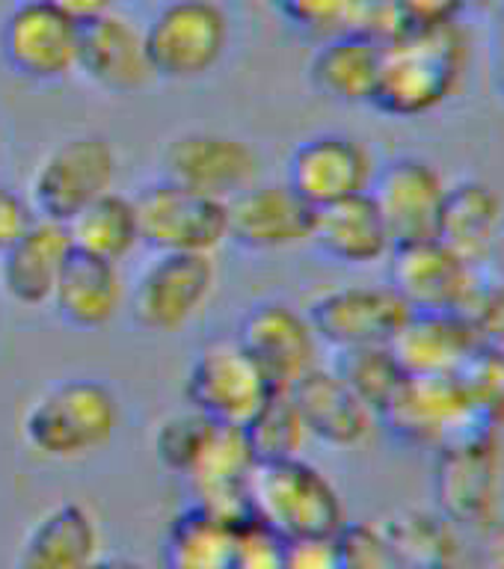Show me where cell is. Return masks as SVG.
I'll list each match as a JSON object with an SVG mask.
<instances>
[{
  "label": "cell",
  "mask_w": 504,
  "mask_h": 569,
  "mask_svg": "<svg viewBox=\"0 0 504 569\" xmlns=\"http://www.w3.org/2000/svg\"><path fill=\"white\" fill-rule=\"evenodd\" d=\"M285 569H345L336 537H312L285 546Z\"/></svg>",
  "instance_id": "obj_38"
},
{
  "label": "cell",
  "mask_w": 504,
  "mask_h": 569,
  "mask_svg": "<svg viewBox=\"0 0 504 569\" xmlns=\"http://www.w3.org/2000/svg\"><path fill=\"white\" fill-rule=\"evenodd\" d=\"M274 391H291L297 382L320 365V341L306 311L285 300L253 302L238 323V336Z\"/></svg>",
  "instance_id": "obj_13"
},
{
  "label": "cell",
  "mask_w": 504,
  "mask_h": 569,
  "mask_svg": "<svg viewBox=\"0 0 504 569\" xmlns=\"http://www.w3.org/2000/svg\"><path fill=\"white\" fill-rule=\"evenodd\" d=\"M434 492L439 513L452 525L463 528L493 525L502 501L498 430H478L436 451Z\"/></svg>",
  "instance_id": "obj_8"
},
{
  "label": "cell",
  "mask_w": 504,
  "mask_h": 569,
  "mask_svg": "<svg viewBox=\"0 0 504 569\" xmlns=\"http://www.w3.org/2000/svg\"><path fill=\"white\" fill-rule=\"evenodd\" d=\"M374 169L377 160L363 140L342 131H320L294 146L285 167V184L318 211L368 193Z\"/></svg>",
  "instance_id": "obj_15"
},
{
  "label": "cell",
  "mask_w": 504,
  "mask_h": 569,
  "mask_svg": "<svg viewBox=\"0 0 504 569\" xmlns=\"http://www.w3.org/2000/svg\"><path fill=\"white\" fill-rule=\"evenodd\" d=\"M392 288L409 311L463 315L484 270L472 267L439 240H422L392 249Z\"/></svg>",
  "instance_id": "obj_17"
},
{
  "label": "cell",
  "mask_w": 504,
  "mask_h": 569,
  "mask_svg": "<svg viewBox=\"0 0 504 569\" xmlns=\"http://www.w3.org/2000/svg\"><path fill=\"white\" fill-rule=\"evenodd\" d=\"M398 16L407 24H445L457 21L463 12V0H395Z\"/></svg>",
  "instance_id": "obj_40"
},
{
  "label": "cell",
  "mask_w": 504,
  "mask_h": 569,
  "mask_svg": "<svg viewBox=\"0 0 504 569\" xmlns=\"http://www.w3.org/2000/svg\"><path fill=\"white\" fill-rule=\"evenodd\" d=\"M116 151L101 133L57 142L33 169L27 202L39 220L69 226L98 196L113 190Z\"/></svg>",
  "instance_id": "obj_5"
},
{
  "label": "cell",
  "mask_w": 504,
  "mask_h": 569,
  "mask_svg": "<svg viewBox=\"0 0 504 569\" xmlns=\"http://www.w3.org/2000/svg\"><path fill=\"white\" fill-rule=\"evenodd\" d=\"M291 398L300 409L306 433L333 448H356L372 439L381 418L333 368H312L297 386Z\"/></svg>",
  "instance_id": "obj_21"
},
{
  "label": "cell",
  "mask_w": 504,
  "mask_h": 569,
  "mask_svg": "<svg viewBox=\"0 0 504 569\" xmlns=\"http://www.w3.org/2000/svg\"><path fill=\"white\" fill-rule=\"evenodd\" d=\"M247 510L285 542L336 537L347 525L333 480L303 457L256 462L247 478Z\"/></svg>",
  "instance_id": "obj_2"
},
{
  "label": "cell",
  "mask_w": 504,
  "mask_h": 569,
  "mask_svg": "<svg viewBox=\"0 0 504 569\" xmlns=\"http://www.w3.org/2000/svg\"><path fill=\"white\" fill-rule=\"evenodd\" d=\"M285 546L288 542L276 537L270 528L247 519L238 531L231 569H285Z\"/></svg>",
  "instance_id": "obj_37"
},
{
  "label": "cell",
  "mask_w": 504,
  "mask_h": 569,
  "mask_svg": "<svg viewBox=\"0 0 504 569\" xmlns=\"http://www.w3.org/2000/svg\"><path fill=\"white\" fill-rule=\"evenodd\" d=\"M128 300L119 264L71 249L53 288L51 306L62 323L75 329H101Z\"/></svg>",
  "instance_id": "obj_27"
},
{
  "label": "cell",
  "mask_w": 504,
  "mask_h": 569,
  "mask_svg": "<svg viewBox=\"0 0 504 569\" xmlns=\"http://www.w3.org/2000/svg\"><path fill=\"white\" fill-rule=\"evenodd\" d=\"M389 347L409 377H454L481 341L463 315L413 311Z\"/></svg>",
  "instance_id": "obj_23"
},
{
  "label": "cell",
  "mask_w": 504,
  "mask_h": 569,
  "mask_svg": "<svg viewBox=\"0 0 504 569\" xmlns=\"http://www.w3.org/2000/svg\"><path fill=\"white\" fill-rule=\"evenodd\" d=\"M87 569H146V567H142L140 560H134V558H119V555L105 558V555H98Z\"/></svg>",
  "instance_id": "obj_43"
},
{
  "label": "cell",
  "mask_w": 504,
  "mask_h": 569,
  "mask_svg": "<svg viewBox=\"0 0 504 569\" xmlns=\"http://www.w3.org/2000/svg\"><path fill=\"white\" fill-rule=\"evenodd\" d=\"M470 69V36L457 21L407 24L383 42L372 107L392 119H418L448 104Z\"/></svg>",
  "instance_id": "obj_1"
},
{
  "label": "cell",
  "mask_w": 504,
  "mask_h": 569,
  "mask_svg": "<svg viewBox=\"0 0 504 569\" xmlns=\"http://www.w3.org/2000/svg\"><path fill=\"white\" fill-rule=\"evenodd\" d=\"M493 21H496V27H493V51H490L493 53V80H496L498 96L504 101V9Z\"/></svg>",
  "instance_id": "obj_42"
},
{
  "label": "cell",
  "mask_w": 504,
  "mask_h": 569,
  "mask_svg": "<svg viewBox=\"0 0 504 569\" xmlns=\"http://www.w3.org/2000/svg\"><path fill=\"white\" fill-rule=\"evenodd\" d=\"M270 382L238 338L205 345L185 380L187 407L220 425L240 427L270 395Z\"/></svg>",
  "instance_id": "obj_10"
},
{
  "label": "cell",
  "mask_w": 504,
  "mask_h": 569,
  "mask_svg": "<svg viewBox=\"0 0 504 569\" xmlns=\"http://www.w3.org/2000/svg\"><path fill=\"white\" fill-rule=\"evenodd\" d=\"M240 525L244 522L202 505V501L181 507L160 540V567L231 569Z\"/></svg>",
  "instance_id": "obj_28"
},
{
  "label": "cell",
  "mask_w": 504,
  "mask_h": 569,
  "mask_svg": "<svg viewBox=\"0 0 504 569\" xmlns=\"http://www.w3.org/2000/svg\"><path fill=\"white\" fill-rule=\"evenodd\" d=\"M470 320L481 345L504 350V279L493 276L487 279V270L481 276L478 288L472 293L470 306L463 311Z\"/></svg>",
  "instance_id": "obj_36"
},
{
  "label": "cell",
  "mask_w": 504,
  "mask_h": 569,
  "mask_svg": "<svg viewBox=\"0 0 504 569\" xmlns=\"http://www.w3.org/2000/svg\"><path fill=\"white\" fill-rule=\"evenodd\" d=\"M155 78H208L229 51L231 21L223 0H167L142 27Z\"/></svg>",
  "instance_id": "obj_4"
},
{
  "label": "cell",
  "mask_w": 504,
  "mask_h": 569,
  "mask_svg": "<svg viewBox=\"0 0 504 569\" xmlns=\"http://www.w3.org/2000/svg\"><path fill=\"white\" fill-rule=\"evenodd\" d=\"M101 555V528L80 501L45 510L18 546L16 569H87Z\"/></svg>",
  "instance_id": "obj_24"
},
{
  "label": "cell",
  "mask_w": 504,
  "mask_h": 569,
  "mask_svg": "<svg viewBox=\"0 0 504 569\" xmlns=\"http://www.w3.org/2000/svg\"><path fill=\"white\" fill-rule=\"evenodd\" d=\"M220 421L202 416L199 409H185L176 416L164 418L155 430V457L167 471L187 478L196 469V462L202 460L205 448L211 445Z\"/></svg>",
  "instance_id": "obj_33"
},
{
  "label": "cell",
  "mask_w": 504,
  "mask_h": 569,
  "mask_svg": "<svg viewBox=\"0 0 504 569\" xmlns=\"http://www.w3.org/2000/svg\"><path fill=\"white\" fill-rule=\"evenodd\" d=\"M336 542L345 569H404L381 525L347 522L336 533Z\"/></svg>",
  "instance_id": "obj_35"
},
{
  "label": "cell",
  "mask_w": 504,
  "mask_h": 569,
  "mask_svg": "<svg viewBox=\"0 0 504 569\" xmlns=\"http://www.w3.org/2000/svg\"><path fill=\"white\" fill-rule=\"evenodd\" d=\"M504 9V0H463V12H475V16H493Z\"/></svg>",
  "instance_id": "obj_44"
},
{
  "label": "cell",
  "mask_w": 504,
  "mask_h": 569,
  "mask_svg": "<svg viewBox=\"0 0 504 569\" xmlns=\"http://www.w3.org/2000/svg\"><path fill=\"white\" fill-rule=\"evenodd\" d=\"M383 42L359 30L327 36L309 57V83L338 104H372L381 78Z\"/></svg>",
  "instance_id": "obj_26"
},
{
  "label": "cell",
  "mask_w": 504,
  "mask_h": 569,
  "mask_svg": "<svg viewBox=\"0 0 504 569\" xmlns=\"http://www.w3.org/2000/svg\"><path fill=\"white\" fill-rule=\"evenodd\" d=\"M69 226L36 217L3 252H0V284L16 306L42 309L51 306L53 288L71 256Z\"/></svg>",
  "instance_id": "obj_20"
},
{
  "label": "cell",
  "mask_w": 504,
  "mask_h": 569,
  "mask_svg": "<svg viewBox=\"0 0 504 569\" xmlns=\"http://www.w3.org/2000/svg\"><path fill=\"white\" fill-rule=\"evenodd\" d=\"M80 24L45 0H21L0 27V57L30 83H57L78 71Z\"/></svg>",
  "instance_id": "obj_9"
},
{
  "label": "cell",
  "mask_w": 504,
  "mask_h": 569,
  "mask_svg": "<svg viewBox=\"0 0 504 569\" xmlns=\"http://www.w3.org/2000/svg\"><path fill=\"white\" fill-rule=\"evenodd\" d=\"M78 71L89 83L113 96H134L158 80L146 51L142 27L119 12H107L89 24H80Z\"/></svg>",
  "instance_id": "obj_19"
},
{
  "label": "cell",
  "mask_w": 504,
  "mask_h": 569,
  "mask_svg": "<svg viewBox=\"0 0 504 569\" xmlns=\"http://www.w3.org/2000/svg\"><path fill=\"white\" fill-rule=\"evenodd\" d=\"M448 178L418 154H398L374 169L368 196L377 204L395 247L434 240L443 217Z\"/></svg>",
  "instance_id": "obj_12"
},
{
  "label": "cell",
  "mask_w": 504,
  "mask_h": 569,
  "mask_svg": "<svg viewBox=\"0 0 504 569\" xmlns=\"http://www.w3.org/2000/svg\"><path fill=\"white\" fill-rule=\"evenodd\" d=\"M119 430V400L105 382L75 377L53 382L27 407L21 436L48 460H83L105 451Z\"/></svg>",
  "instance_id": "obj_3"
},
{
  "label": "cell",
  "mask_w": 504,
  "mask_h": 569,
  "mask_svg": "<svg viewBox=\"0 0 504 569\" xmlns=\"http://www.w3.org/2000/svg\"><path fill=\"white\" fill-rule=\"evenodd\" d=\"M504 222L502 196L475 176H457L445 190L436 240L472 267L487 270Z\"/></svg>",
  "instance_id": "obj_22"
},
{
  "label": "cell",
  "mask_w": 504,
  "mask_h": 569,
  "mask_svg": "<svg viewBox=\"0 0 504 569\" xmlns=\"http://www.w3.org/2000/svg\"><path fill=\"white\" fill-rule=\"evenodd\" d=\"M333 371L377 412H386L401 386L407 382L409 373L401 368L398 356L392 353L389 345L383 347H354V350H336Z\"/></svg>",
  "instance_id": "obj_32"
},
{
  "label": "cell",
  "mask_w": 504,
  "mask_h": 569,
  "mask_svg": "<svg viewBox=\"0 0 504 569\" xmlns=\"http://www.w3.org/2000/svg\"><path fill=\"white\" fill-rule=\"evenodd\" d=\"M229 240L247 252H283L309 243L315 208L285 181L249 184L229 202Z\"/></svg>",
  "instance_id": "obj_18"
},
{
  "label": "cell",
  "mask_w": 504,
  "mask_h": 569,
  "mask_svg": "<svg viewBox=\"0 0 504 569\" xmlns=\"http://www.w3.org/2000/svg\"><path fill=\"white\" fill-rule=\"evenodd\" d=\"M309 243L333 264L372 267L392 256L389 229L368 193L318 208Z\"/></svg>",
  "instance_id": "obj_25"
},
{
  "label": "cell",
  "mask_w": 504,
  "mask_h": 569,
  "mask_svg": "<svg viewBox=\"0 0 504 569\" xmlns=\"http://www.w3.org/2000/svg\"><path fill=\"white\" fill-rule=\"evenodd\" d=\"M36 220L33 208L12 184L0 181V252Z\"/></svg>",
  "instance_id": "obj_39"
},
{
  "label": "cell",
  "mask_w": 504,
  "mask_h": 569,
  "mask_svg": "<svg viewBox=\"0 0 504 569\" xmlns=\"http://www.w3.org/2000/svg\"><path fill=\"white\" fill-rule=\"evenodd\" d=\"M475 416L490 430L504 425V350L481 345L457 373Z\"/></svg>",
  "instance_id": "obj_34"
},
{
  "label": "cell",
  "mask_w": 504,
  "mask_h": 569,
  "mask_svg": "<svg viewBox=\"0 0 504 569\" xmlns=\"http://www.w3.org/2000/svg\"><path fill=\"white\" fill-rule=\"evenodd\" d=\"M487 270H493V273L504 279V222H502V231H498L496 247H493V258H490Z\"/></svg>",
  "instance_id": "obj_45"
},
{
  "label": "cell",
  "mask_w": 504,
  "mask_h": 569,
  "mask_svg": "<svg viewBox=\"0 0 504 569\" xmlns=\"http://www.w3.org/2000/svg\"><path fill=\"white\" fill-rule=\"evenodd\" d=\"M413 315L392 284H342L318 293L306 309L320 345L333 350L392 345Z\"/></svg>",
  "instance_id": "obj_11"
},
{
  "label": "cell",
  "mask_w": 504,
  "mask_h": 569,
  "mask_svg": "<svg viewBox=\"0 0 504 569\" xmlns=\"http://www.w3.org/2000/svg\"><path fill=\"white\" fill-rule=\"evenodd\" d=\"M401 442L443 451L445 445L490 430L475 416L457 373L454 377H407L386 412L381 416Z\"/></svg>",
  "instance_id": "obj_14"
},
{
  "label": "cell",
  "mask_w": 504,
  "mask_h": 569,
  "mask_svg": "<svg viewBox=\"0 0 504 569\" xmlns=\"http://www.w3.org/2000/svg\"><path fill=\"white\" fill-rule=\"evenodd\" d=\"M240 433L256 462L300 457L303 445L309 439L291 391H270L265 403L240 425Z\"/></svg>",
  "instance_id": "obj_31"
},
{
  "label": "cell",
  "mask_w": 504,
  "mask_h": 569,
  "mask_svg": "<svg viewBox=\"0 0 504 569\" xmlns=\"http://www.w3.org/2000/svg\"><path fill=\"white\" fill-rule=\"evenodd\" d=\"M164 178L190 190L229 202L256 184L258 154L247 140L220 131H185L172 137L160 154Z\"/></svg>",
  "instance_id": "obj_16"
},
{
  "label": "cell",
  "mask_w": 504,
  "mask_h": 569,
  "mask_svg": "<svg viewBox=\"0 0 504 569\" xmlns=\"http://www.w3.org/2000/svg\"><path fill=\"white\" fill-rule=\"evenodd\" d=\"M217 267L199 252H158L128 293L134 323L155 336L185 329L211 300Z\"/></svg>",
  "instance_id": "obj_6"
},
{
  "label": "cell",
  "mask_w": 504,
  "mask_h": 569,
  "mask_svg": "<svg viewBox=\"0 0 504 569\" xmlns=\"http://www.w3.org/2000/svg\"><path fill=\"white\" fill-rule=\"evenodd\" d=\"M45 3H51L53 9H60L62 16H69L71 21H78V24H89V21L107 16V12H116V3H119V0H45Z\"/></svg>",
  "instance_id": "obj_41"
},
{
  "label": "cell",
  "mask_w": 504,
  "mask_h": 569,
  "mask_svg": "<svg viewBox=\"0 0 504 569\" xmlns=\"http://www.w3.org/2000/svg\"><path fill=\"white\" fill-rule=\"evenodd\" d=\"M69 234L71 247L87 256L105 258L113 264L125 261L142 243L140 211L134 196H122L116 190L98 196L96 202L87 204L69 222Z\"/></svg>",
  "instance_id": "obj_29"
},
{
  "label": "cell",
  "mask_w": 504,
  "mask_h": 569,
  "mask_svg": "<svg viewBox=\"0 0 504 569\" xmlns=\"http://www.w3.org/2000/svg\"><path fill=\"white\" fill-rule=\"evenodd\" d=\"M381 528L389 537L404 569H454L457 540L454 525L443 513L404 510L381 522Z\"/></svg>",
  "instance_id": "obj_30"
},
{
  "label": "cell",
  "mask_w": 504,
  "mask_h": 569,
  "mask_svg": "<svg viewBox=\"0 0 504 569\" xmlns=\"http://www.w3.org/2000/svg\"><path fill=\"white\" fill-rule=\"evenodd\" d=\"M140 211L142 243L155 252L214 256L229 240V204L208 193L160 178L134 196Z\"/></svg>",
  "instance_id": "obj_7"
}]
</instances>
